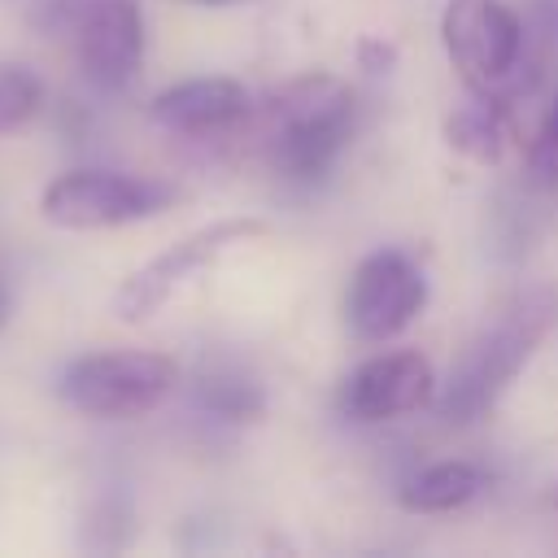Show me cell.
Masks as SVG:
<instances>
[{"mask_svg": "<svg viewBox=\"0 0 558 558\" xmlns=\"http://www.w3.org/2000/svg\"><path fill=\"white\" fill-rule=\"evenodd\" d=\"M554 314H558V296L545 288H527V292L510 296L493 314V323H484L466 340L449 379L436 388L432 410L453 427L480 423L501 401V392L514 384V375L527 366V357L545 340Z\"/></svg>", "mask_w": 558, "mask_h": 558, "instance_id": "6da1fadb", "label": "cell"}, {"mask_svg": "<svg viewBox=\"0 0 558 558\" xmlns=\"http://www.w3.org/2000/svg\"><path fill=\"white\" fill-rule=\"evenodd\" d=\"M353 92L331 74H310L275 92L266 157L288 183H323L353 140Z\"/></svg>", "mask_w": 558, "mask_h": 558, "instance_id": "7a4b0ae2", "label": "cell"}, {"mask_svg": "<svg viewBox=\"0 0 558 558\" xmlns=\"http://www.w3.org/2000/svg\"><path fill=\"white\" fill-rule=\"evenodd\" d=\"M179 384V362L153 349H96L61 366L57 392L87 418H140L153 414Z\"/></svg>", "mask_w": 558, "mask_h": 558, "instance_id": "3957f363", "label": "cell"}, {"mask_svg": "<svg viewBox=\"0 0 558 558\" xmlns=\"http://www.w3.org/2000/svg\"><path fill=\"white\" fill-rule=\"evenodd\" d=\"M179 201L170 179L126 170H65L39 192V214L61 231H109L166 214Z\"/></svg>", "mask_w": 558, "mask_h": 558, "instance_id": "277c9868", "label": "cell"}, {"mask_svg": "<svg viewBox=\"0 0 558 558\" xmlns=\"http://www.w3.org/2000/svg\"><path fill=\"white\" fill-rule=\"evenodd\" d=\"M523 17L506 0H445L440 44L466 92H501L523 61Z\"/></svg>", "mask_w": 558, "mask_h": 558, "instance_id": "5b68a950", "label": "cell"}, {"mask_svg": "<svg viewBox=\"0 0 558 558\" xmlns=\"http://www.w3.org/2000/svg\"><path fill=\"white\" fill-rule=\"evenodd\" d=\"M266 231L262 218H222V222H209L183 240H174L166 253L148 257L140 270H131L122 279V288L113 292V314L122 323H144L153 318L179 288H187L196 275H205L209 266H218L231 248L257 240Z\"/></svg>", "mask_w": 558, "mask_h": 558, "instance_id": "8992f818", "label": "cell"}, {"mask_svg": "<svg viewBox=\"0 0 558 558\" xmlns=\"http://www.w3.org/2000/svg\"><path fill=\"white\" fill-rule=\"evenodd\" d=\"M427 305V275L405 248L366 253L344 288V327L362 344H384L401 336Z\"/></svg>", "mask_w": 558, "mask_h": 558, "instance_id": "52a82bcc", "label": "cell"}, {"mask_svg": "<svg viewBox=\"0 0 558 558\" xmlns=\"http://www.w3.org/2000/svg\"><path fill=\"white\" fill-rule=\"evenodd\" d=\"M436 371L423 353L414 349H392V353H375L366 362H357L340 388H336V410L349 423H392L405 414H418L436 401Z\"/></svg>", "mask_w": 558, "mask_h": 558, "instance_id": "ba28073f", "label": "cell"}, {"mask_svg": "<svg viewBox=\"0 0 558 558\" xmlns=\"http://www.w3.org/2000/svg\"><path fill=\"white\" fill-rule=\"evenodd\" d=\"M78 70L96 92H126L144 70L140 0H87L74 22Z\"/></svg>", "mask_w": 558, "mask_h": 558, "instance_id": "9c48e42d", "label": "cell"}, {"mask_svg": "<svg viewBox=\"0 0 558 558\" xmlns=\"http://www.w3.org/2000/svg\"><path fill=\"white\" fill-rule=\"evenodd\" d=\"M248 109H253L248 87L227 74L183 78V83L161 87L148 100V118L174 135H222V131L240 126L248 118Z\"/></svg>", "mask_w": 558, "mask_h": 558, "instance_id": "30bf717a", "label": "cell"}, {"mask_svg": "<svg viewBox=\"0 0 558 558\" xmlns=\"http://www.w3.org/2000/svg\"><path fill=\"white\" fill-rule=\"evenodd\" d=\"M519 140L514 105L501 92H471L445 113V144L475 166H497Z\"/></svg>", "mask_w": 558, "mask_h": 558, "instance_id": "8fae6325", "label": "cell"}, {"mask_svg": "<svg viewBox=\"0 0 558 558\" xmlns=\"http://www.w3.org/2000/svg\"><path fill=\"white\" fill-rule=\"evenodd\" d=\"M484 488H488V471L480 462L445 458V462L418 466L410 480H401L397 501L410 514H449V510H462L466 501H475Z\"/></svg>", "mask_w": 558, "mask_h": 558, "instance_id": "7c38bea8", "label": "cell"}, {"mask_svg": "<svg viewBox=\"0 0 558 558\" xmlns=\"http://www.w3.org/2000/svg\"><path fill=\"white\" fill-rule=\"evenodd\" d=\"M192 401L205 418L214 423H253L262 418L266 410V392L253 375H244L240 366L231 362H214V366H201L196 379H192Z\"/></svg>", "mask_w": 558, "mask_h": 558, "instance_id": "4fadbf2b", "label": "cell"}, {"mask_svg": "<svg viewBox=\"0 0 558 558\" xmlns=\"http://www.w3.org/2000/svg\"><path fill=\"white\" fill-rule=\"evenodd\" d=\"M44 109V78L31 65H0V135L26 126Z\"/></svg>", "mask_w": 558, "mask_h": 558, "instance_id": "5bb4252c", "label": "cell"}, {"mask_svg": "<svg viewBox=\"0 0 558 558\" xmlns=\"http://www.w3.org/2000/svg\"><path fill=\"white\" fill-rule=\"evenodd\" d=\"M527 170L536 174V183L558 187V96H554V105L545 109V118L536 126V140L527 148Z\"/></svg>", "mask_w": 558, "mask_h": 558, "instance_id": "9a60e30c", "label": "cell"}, {"mask_svg": "<svg viewBox=\"0 0 558 558\" xmlns=\"http://www.w3.org/2000/svg\"><path fill=\"white\" fill-rule=\"evenodd\" d=\"M126 523H131V506L122 501V497H100V501H92V510H87V541L96 536V532H109L105 536V549H118L122 541H126Z\"/></svg>", "mask_w": 558, "mask_h": 558, "instance_id": "2e32d148", "label": "cell"}, {"mask_svg": "<svg viewBox=\"0 0 558 558\" xmlns=\"http://www.w3.org/2000/svg\"><path fill=\"white\" fill-rule=\"evenodd\" d=\"M357 61H362V70H371V74H388L392 61H397V48H392L388 39H379V35H362V39H357Z\"/></svg>", "mask_w": 558, "mask_h": 558, "instance_id": "e0dca14e", "label": "cell"}, {"mask_svg": "<svg viewBox=\"0 0 558 558\" xmlns=\"http://www.w3.org/2000/svg\"><path fill=\"white\" fill-rule=\"evenodd\" d=\"M183 4H201V9H240V4H257V0H183Z\"/></svg>", "mask_w": 558, "mask_h": 558, "instance_id": "ac0fdd59", "label": "cell"}, {"mask_svg": "<svg viewBox=\"0 0 558 558\" xmlns=\"http://www.w3.org/2000/svg\"><path fill=\"white\" fill-rule=\"evenodd\" d=\"M9 310H13V296H9V283L0 279V327L9 323Z\"/></svg>", "mask_w": 558, "mask_h": 558, "instance_id": "d6986e66", "label": "cell"}, {"mask_svg": "<svg viewBox=\"0 0 558 558\" xmlns=\"http://www.w3.org/2000/svg\"><path fill=\"white\" fill-rule=\"evenodd\" d=\"M554 506H558V484H554Z\"/></svg>", "mask_w": 558, "mask_h": 558, "instance_id": "ffe728a7", "label": "cell"}]
</instances>
